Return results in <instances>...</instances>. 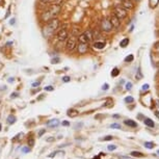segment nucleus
Listing matches in <instances>:
<instances>
[{"label": "nucleus", "instance_id": "nucleus-1", "mask_svg": "<svg viewBox=\"0 0 159 159\" xmlns=\"http://www.w3.org/2000/svg\"><path fill=\"white\" fill-rule=\"evenodd\" d=\"M61 10V5H57V4H51L50 7L48 8L47 11H45L42 13L41 15V19L44 22H48L53 18H56V16L59 14V11Z\"/></svg>", "mask_w": 159, "mask_h": 159}, {"label": "nucleus", "instance_id": "nucleus-2", "mask_svg": "<svg viewBox=\"0 0 159 159\" xmlns=\"http://www.w3.org/2000/svg\"><path fill=\"white\" fill-rule=\"evenodd\" d=\"M59 25H61V21H59L57 18H53V19H51L50 21H48L46 27L44 28L45 37H47V38L52 37V35L55 34V31L59 28Z\"/></svg>", "mask_w": 159, "mask_h": 159}, {"label": "nucleus", "instance_id": "nucleus-3", "mask_svg": "<svg viewBox=\"0 0 159 159\" xmlns=\"http://www.w3.org/2000/svg\"><path fill=\"white\" fill-rule=\"evenodd\" d=\"M113 15H116V16L122 21V20H124L126 17H127L128 13L121 4H116L115 7H113Z\"/></svg>", "mask_w": 159, "mask_h": 159}, {"label": "nucleus", "instance_id": "nucleus-4", "mask_svg": "<svg viewBox=\"0 0 159 159\" xmlns=\"http://www.w3.org/2000/svg\"><path fill=\"white\" fill-rule=\"evenodd\" d=\"M77 44H78V40H77V37L75 35H71L67 39V43H66V49H67L69 52H72L76 49L77 47Z\"/></svg>", "mask_w": 159, "mask_h": 159}, {"label": "nucleus", "instance_id": "nucleus-5", "mask_svg": "<svg viewBox=\"0 0 159 159\" xmlns=\"http://www.w3.org/2000/svg\"><path fill=\"white\" fill-rule=\"evenodd\" d=\"M113 26L112 24L110 23L109 21V18H103L101 21V30L104 31V32H107V34H109V32H111L113 30Z\"/></svg>", "mask_w": 159, "mask_h": 159}, {"label": "nucleus", "instance_id": "nucleus-6", "mask_svg": "<svg viewBox=\"0 0 159 159\" xmlns=\"http://www.w3.org/2000/svg\"><path fill=\"white\" fill-rule=\"evenodd\" d=\"M56 37H57L58 41L61 42H65L67 41V39L69 38V31L67 28L62 27L61 29H59V30L57 31V34H56Z\"/></svg>", "mask_w": 159, "mask_h": 159}, {"label": "nucleus", "instance_id": "nucleus-7", "mask_svg": "<svg viewBox=\"0 0 159 159\" xmlns=\"http://www.w3.org/2000/svg\"><path fill=\"white\" fill-rule=\"evenodd\" d=\"M76 49H77L78 54L83 55V54H85V53L89 52V44H86V43H78Z\"/></svg>", "mask_w": 159, "mask_h": 159}, {"label": "nucleus", "instance_id": "nucleus-8", "mask_svg": "<svg viewBox=\"0 0 159 159\" xmlns=\"http://www.w3.org/2000/svg\"><path fill=\"white\" fill-rule=\"evenodd\" d=\"M109 21H110V23L112 24V26H113V28H115V29L120 28V26H121V20H120L119 18L116 16V15L112 14L111 16L109 17Z\"/></svg>", "mask_w": 159, "mask_h": 159}, {"label": "nucleus", "instance_id": "nucleus-9", "mask_svg": "<svg viewBox=\"0 0 159 159\" xmlns=\"http://www.w3.org/2000/svg\"><path fill=\"white\" fill-rule=\"evenodd\" d=\"M122 7L125 8L126 11H132L134 8V3L132 0H122Z\"/></svg>", "mask_w": 159, "mask_h": 159}, {"label": "nucleus", "instance_id": "nucleus-10", "mask_svg": "<svg viewBox=\"0 0 159 159\" xmlns=\"http://www.w3.org/2000/svg\"><path fill=\"white\" fill-rule=\"evenodd\" d=\"M59 125V121L58 120H50V121L47 122V126L48 127H57Z\"/></svg>", "mask_w": 159, "mask_h": 159}, {"label": "nucleus", "instance_id": "nucleus-11", "mask_svg": "<svg viewBox=\"0 0 159 159\" xmlns=\"http://www.w3.org/2000/svg\"><path fill=\"white\" fill-rule=\"evenodd\" d=\"M143 123L148 126V127H150V128H154L155 127V123H154V121H152L151 119H149V118H146L145 120H143Z\"/></svg>", "mask_w": 159, "mask_h": 159}, {"label": "nucleus", "instance_id": "nucleus-12", "mask_svg": "<svg viewBox=\"0 0 159 159\" xmlns=\"http://www.w3.org/2000/svg\"><path fill=\"white\" fill-rule=\"evenodd\" d=\"M125 125L129 126V127H132V128H135L137 127V124L134 121H132V120H126V121H124Z\"/></svg>", "mask_w": 159, "mask_h": 159}, {"label": "nucleus", "instance_id": "nucleus-13", "mask_svg": "<svg viewBox=\"0 0 159 159\" xmlns=\"http://www.w3.org/2000/svg\"><path fill=\"white\" fill-rule=\"evenodd\" d=\"M83 34H84L86 37V39H88L89 43L93 40V38H94V37H93V31L92 30H86V31L83 32Z\"/></svg>", "mask_w": 159, "mask_h": 159}, {"label": "nucleus", "instance_id": "nucleus-14", "mask_svg": "<svg viewBox=\"0 0 159 159\" xmlns=\"http://www.w3.org/2000/svg\"><path fill=\"white\" fill-rule=\"evenodd\" d=\"M67 115L69 116H71V118H75V116H78V111H77L76 109H69Z\"/></svg>", "mask_w": 159, "mask_h": 159}, {"label": "nucleus", "instance_id": "nucleus-15", "mask_svg": "<svg viewBox=\"0 0 159 159\" xmlns=\"http://www.w3.org/2000/svg\"><path fill=\"white\" fill-rule=\"evenodd\" d=\"M128 45H129V39L128 38L123 39V40L120 42V46H121L122 48H126Z\"/></svg>", "mask_w": 159, "mask_h": 159}, {"label": "nucleus", "instance_id": "nucleus-16", "mask_svg": "<svg viewBox=\"0 0 159 159\" xmlns=\"http://www.w3.org/2000/svg\"><path fill=\"white\" fill-rule=\"evenodd\" d=\"M94 47L96 49H103L105 47V43L104 42H96V43H94Z\"/></svg>", "mask_w": 159, "mask_h": 159}, {"label": "nucleus", "instance_id": "nucleus-17", "mask_svg": "<svg viewBox=\"0 0 159 159\" xmlns=\"http://www.w3.org/2000/svg\"><path fill=\"white\" fill-rule=\"evenodd\" d=\"M7 123H8L10 125H11V124H14V123L16 122V116H13V115H10V116H7Z\"/></svg>", "mask_w": 159, "mask_h": 159}, {"label": "nucleus", "instance_id": "nucleus-18", "mask_svg": "<svg viewBox=\"0 0 159 159\" xmlns=\"http://www.w3.org/2000/svg\"><path fill=\"white\" fill-rule=\"evenodd\" d=\"M79 32H80V27L78 28V26H74V29H73V32H72V35L78 37V35H79Z\"/></svg>", "mask_w": 159, "mask_h": 159}, {"label": "nucleus", "instance_id": "nucleus-19", "mask_svg": "<svg viewBox=\"0 0 159 159\" xmlns=\"http://www.w3.org/2000/svg\"><path fill=\"white\" fill-rule=\"evenodd\" d=\"M131 155L133 156V157H143V153H140V152H137V151H133V152H131Z\"/></svg>", "mask_w": 159, "mask_h": 159}, {"label": "nucleus", "instance_id": "nucleus-20", "mask_svg": "<svg viewBox=\"0 0 159 159\" xmlns=\"http://www.w3.org/2000/svg\"><path fill=\"white\" fill-rule=\"evenodd\" d=\"M119 74H120V71H119V69H118V68H115V69H113V70L111 71V76H112V77H116Z\"/></svg>", "mask_w": 159, "mask_h": 159}, {"label": "nucleus", "instance_id": "nucleus-21", "mask_svg": "<svg viewBox=\"0 0 159 159\" xmlns=\"http://www.w3.org/2000/svg\"><path fill=\"white\" fill-rule=\"evenodd\" d=\"M145 147H146V148H148V149H153V148H154V143H151V142H146L145 143Z\"/></svg>", "mask_w": 159, "mask_h": 159}, {"label": "nucleus", "instance_id": "nucleus-22", "mask_svg": "<svg viewBox=\"0 0 159 159\" xmlns=\"http://www.w3.org/2000/svg\"><path fill=\"white\" fill-rule=\"evenodd\" d=\"M40 1L43 2V3H45V4H53L56 0H40Z\"/></svg>", "mask_w": 159, "mask_h": 159}, {"label": "nucleus", "instance_id": "nucleus-23", "mask_svg": "<svg viewBox=\"0 0 159 159\" xmlns=\"http://www.w3.org/2000/svg\"><path fill=\"white\" fill-rule=\"evenodd\" d=\"M133 59H134L133 55H129V56H127V57L125 58V61L126 62H130V61H133Z\"/></svg>", "mask_w": 159, "mask_h": 159}, {"label": "nucleus", "instance_id": "nucleus-24", "mask_svg": "<svg viewBox=\"0 0 159 159\" xmlns=\"http://www.w3.org/2000/svg\"><path fill=\"white\" fill-rule=\"evenodd\" d=\"M133 101H134V99L132 97H126L125 98V102H127V103H132Z\"/></svg>", "mask_w": 159, "mask_h": 159}, {"label": "nucleus", "instance_id": "nucleus-25", "mask_svg": "<svg viewBox=\"0 0 159 159\" xmlns=\"http://www.w3.org/2000/svg\"><path fill=\"white\" fill-rule=\"evenodd\" d=\"M113 139V137L111 136V135H107V136H105V137H103V139H100V140H111Z\"/></svg>", "mask_w": 159, "mask_h": 159}, {"label": "nucleus", "instance_id": "nucleus-26", "mask_svg": "<svg viewBox=\"0 0 159 159\" xmlns=\"http://www.w3.org/2000/svg\"><path fill=\"white\" fill-rule=\"evenodd\" d=\"M28 146H29V147L34 146V139H28Z\"/></svg>", "mask_w": 159, "mask_h": 159}, {"label": "nucleus", "instance_id": "nucleus-27", "mask_svg": "<svg viewBox=\"0 0 159 159\" xmlns=\"http://www.w3.org/2000/svg\"><path fill=\"white\" fill-rule=\"evenodd\" d=\"M107 149H108L109 151H113V150L116 149V146H115V145H109L108 147H107Z\"/></svg>", "mask_w": 159, "mask_h": 159}, {"label": "nucleus", "instance_id": "nucleus-28", "mask_svg": "<svg viewBox=\"0 0 159 159\" xmlns=\"http://www.w3.org/2000/svg\"><path fill=\"white\" fill-rule=\"evenodd\" d=\"M59 61H61V58L59 57H54L52 59V64H58Z\"/></svg>", "mask_w": 159, "mask_h": 159}, {"label": "nucleus", "instance_id": "nucleus-29", "mask_svg": "<svg viewBox=\"0 0 159 159\" xmlns=\"http://www.w3.org/2000/svg\"><path fill=\"white\" fill-rule=\"evenodd\" d=\"M53 89H54V88H53V86H51V85L46 86V88H45V91H48V92H52Z\"/></svg>", "mask_w": 159, "mask_h": 159}, {"label": "nucleus", "instance_id": "nucleus-30", "mask_svg": "<svg viewBox=\"0 0 159 159\" xmlns=\"http://www.w3.org/2000/svg\"><path fill=\"white\" fill-rule=\"evenodd\" d=\"M71 80V78L69 77V76H65V77H62V81L64 82H69Z\"/></svg>", "mask_w": 159, "mask_h": 159}, {"label": "nucleus", "instance_id": "nucleus-31", "mask_svg": "<svg viewBox=\"0 0 159 159\" xmlns=\"http://www.w3.org/2000/svg\"><path fill=\"white\" fill-rule=\"evenodd\" d=\"M132 89V83L131 82L126 83V89H128V91H129V89Z\"/></svg>", "mask_w": 159, "mask_h": 159}, {"label": "nucleus", "instance_id": "nucleus-32", "mask_svg": "<svg viewBox=\"0 0 159 159\" xmlns=\"http://www.w3.org/2000/svg\"><path fill=\"white\" fill-rule=\"evenodd\" d=\"M22 135H23L22 133H19V134H17V135L15 136V139H13V142H16V140H18V139H20V136H22Z\"/></svg>", "mask_w": 159, "mask_h": 159}, {"label": "nucleus", "instance_id": "nucleus-33", "mask_svg": "<svg viewBox=\"0 0 159 159\" xmlns=\"http://www.w3.org/2000/svg\"><path fill=\"white\" fill-rule=\"evenodd\" d=\"M54 140H55L54 137L51 136V137H48V139H46V142H48V143H52V142H54Z\"/></svg>", "mask_w": 159, "mask_h": 159}, {"label": "nucleus", "instance_id": "nucleus-34", "mask_svg": "<svg viewBox=\"0 0 159 159\" xmlns=\"http://www.w3.org/2000/svg\"><path fill=\"white\" fill-rule=\"evenodd\" d=\"M111 128H116V129H120L121 128V126H120L119 124H112L111 126H110Z\"/></svg>", "mask_w": 159, "mask_h": 159}, {"label": "nucleus", "instance_id": "nucleus-35", "mask_svg": "<svg viewBox=\"0 0 159 159\" xmlns=\"http://www.w3.org/2000/svg\"><path fill=\"white\" fill-rule=\"evenodd\" d=\"M22 151H23L24 153H28L29 151H30V149L27 148V147H25V148H23V149H22Z\"/></svg>", "mask_w": 159, "mask_h": 159}, {"label": "nucleus", "instance_id": "nucleus-36", "mask_svg": "<svg viewBox=\"0 0 159 159\" xmlns=\"http://www.w3.org/2000/svg\"><path fill=\"white\" fill-rule=\"evenodd\" d=\"M149 89V84H148V83L143 85V91H146V89Z\"/></svg>", "mask_w": 159, "mask_h": 159}, {"label": "nucleus", "instance_id": "nucleus-37", "mask_svg": "<svg viewBox=\"0 0 159 159\" xmlns=\"http://www.w3.org/2000/svg\"><path fill=\"white\" fill-rule=\"evenodd\" d=\"M108 84H107V83H105V84L103 85V88H102V89H105V91H106V89H108Z\"/></svg>", "mask_w": 159, "mask_h": 159}, {"label": "nucleus", "instance_id": "nucleus-38", "mask_svg": "<svg viewBox=\"0 0 159 159\" xmlns=\"http://www.w3.org/2000/svg\"><path fill=\"white\" fill-rule=\"evenodd\" d=\"M45 132H46V130H45V129H44V130H41V131H40V133H39V135L42 136V135H43V134L45 133Z\"/></svg>", "mask_w": 159, "mask_h": 159}, {"label": "nucleus", "instance_id": "nucleus-39", "mask_svg": "<svg viewBox=\"0 0 159 159\" xmlns=\"http://www.w3.org/2000/svg\"><path fill=\"white\" fill-rule=\"evenodd\" d=\"M62 125H64V126H69V125H70V123L66 121V122H62Z\"/></svg>", "mask_w": 159, "mask_h": 159}, {"label": "nucleus", "instance_id": "nucleus-40", "mask_svg": "<svg viewBox=\"0 0 159 159\" xmlns=\"http://www.w3.org/2000/svg\"><path fill=\"white\" fill-rule=\"evenodd\" d=\"M16 97H18L17 93H14V94H11V98H16Z\"/></svg>", "mask_w": 159, "mask_h": 159}, {"label": "nucleus", "instance_id": "nucleus-41", "mask_svg": "<svg viewBox=\"0 0 159 159\" xmlns=\"http://www.w3.org/2000/svg\"><path fill=\"white\" fill-rule=\"evenodd\" d=\"M155 67L157 68L158 70H159V61H157V62H156V64H155Z\"/></svg>", "mask_w": 159, "mask_h": 159}, {"label": "nucleus", "instance_id": "nucleus-42", "mask_svg": "<svg viewBox=\"0 0 159 159\" xmlns=\"http://www.w3.org/2000/svg\"><path fill=\"white\" fill-rule=\"evenodd\" d=\"M155 116L159 119V111H155Z\"/></svg>", "mask_w": 159, "mask_h": 159}, {"label": "nucleus", "instance_id": "nucleus-43", "mask_svg": "<svg viewBox=\"0 0 159 159\" xmlns=\"http://www.w3.org/2000/svg\"><path fill=\"white\" fill-rule=\"evenodd\" d=\"M11 81H14V78H10V79H8V82H11Z\"/></svg>", "mask_w": 159, "mask_h": 159}, {"label": "nucleus", "instance_id": "nucleus-44", "mask_svg": "<svg viewBox=\"0 0 159 159\" xmlns=\"http://www.w3.org/2000/svg\"><path fill=\"white\" fill-rule=\"evenodd\" d=\"M11 24H15V19H11Z\"/></svg>", "mask_w": 159, "mask_h": 159}, {"label": "nucleus", "instance_id": "nucleus-45", "mask_svg": "<svg viewBox=\"0 0 159 159\" xmlns=\"http://www.w3.org/2000/svg\"><path fill=\"white\" fill-rule=\"evenodd\" d=\"M156 35H157V38H159V30L156 31Z\"/></svg>", "mask_w": 159, "mask_h": 159}, {"label": "nucleus", "instance_id": "nucleus-46", "mask_svg": "<svg viewBox=\"0 0 159 159\" xmlns=\"http://www.w3.org/2000/svg\"><path fill=\"white\" fill-rule=\"evenodd\" d=\"M94 159H100V156H97V157H95Z\"/></svg>", "mask_w": 159, "mask_h": 159}, {"label": "nucleus", "instance_id": "nucleus-47", "mask_svg": "<svg viewBox=\"0 0 159 159\" xmlns=\"http://www.w3.org/2000/svg\"><path fill=\"white\" fill-rule=\"evenodd\" d=\"M157 107H158V108H159V102H157Z\"/></svg>", "mask_w": 159, "mask_h": 159}, {"label": "nucleus", "instance_id": "nucleus-48", "mask_svg": "<svg viewBox=\"0 0 159 159\" xmlns=\"http://www.w3.org/2000/svg\"><path fill=\"white\" fill-rule=\"evenodd\" d=\"M1 127H2V126H1V124H0V130H1Z\"/></svg>", "mask_w": 159, "mask_h": 159}, {"label": "nucleus", "instance_id": "nucleus-49", "mask_svg": "<svg viewBox=\"0 0 159 159\" xmlns=\"http://www.w3.org/2000/svg\"><path fill=\"white\" fill-rule=\"evenodd\" d=\"M157 154L159 155V150H158V151H157Z\"/></svg>", "mask_w": 159, "mask_h": 159}, {"label": "nucleus", "instance_id": "nucleus-50", "mask_svg": "<svg viewBox=\"0 0 159 159\" xmlns=\"http://www.w3.org/2000/svg\"><path fill=\"white\" fill-rule=\"evenodd\" d=\"M0 103H1V99H0Z\"/></svg>", "mask_w": 159, "mask_h": 159}]
</instances>
